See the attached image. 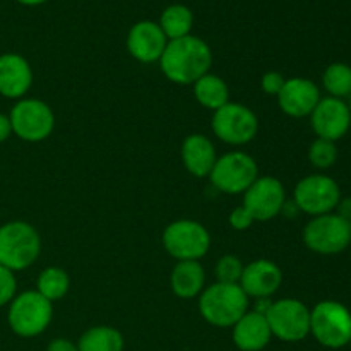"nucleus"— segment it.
<instances>
[{
    "mask_svg": "<svg viewBox=\"0 0 351 351\" xmlns=\"http://www.w3.org/2000/svg\"><path fill=\"white\" fill-rule=\"evenodd\" d=\"M264 315L273 338L280 341L298 343L311 336V308L297 298L271 302Z\"/></svg>",
    "mask_w": 351,
    "mask_h": 351,
    "instance_id": "11",
    "label": "nucleus"
},
{
    "mask_svg": "<svg viewBox=\"0 0 351 351\" xmlns=\"http://www.w3.org/2000/svg\"><path fill=\"white\" fill-rule=\"evenodd\" d=\"M12 134L26 143H41L55 129V113L45 101L36 98L17 99L9 113Z\"/></svg>",
    "mask_w": 351,
    "mask_h": 351,
    "instance_id": "10",
    "label": "nucleus"
},
{
    "mask_svg": "<svg viewBox=\"0 0 351 351\" xmlns=\"http://www.w3.org/2000/svg\"><path fill=\"white\" fill-rule=\"evenodd\" d=\"M311 127L319 139L336 143L351 129V110L345 99L326 96L311 113Z\"/></svg>",
    "mask_w": 351,
    "mask_h": 351,
    "instance_id": "14",
    "label": "nucleus"
},
{
    "mask_svg": "<svg viewBox=\"0 0 351 351\" xmlns=\"http://www.w3.org/2000/svg\"><path fill=\"white\" fill-rule=\"evenodd\" d=\"M53 317V304L36 290L16 295L9 304L7 322L14 335L21 338H36L43 335Z\"/></svg>",
    "mask_w": 351,
    "mask_h": 351,
    "instance_id": "4",
    "label": "nucleus"
},
{
    "mask_svg": "<svg viewBox=\"0 0 351 351\" xmlns=\"http://www.w3.org/2000/svg\"><path fill=\"white\" fill-rule=\"evenodd\" d=\"M322 86L331 98L346 99L351 96V67L345 62L328 65L322 74Z\"/></svg>",
    "mask_w": 351,
    "mask_h": 351,
    "instance_id": "26",
    "label": "nucleus"
},
{
    "mask_svg": "<svg viewBox=\"0 0 351 351\" xmlns=\"http://www.w3.org/2000/svg\"><path fill=\"white\" fill-rule=\"evenodd\" d=\"M350 98H351V96H350ZM348 106H350V110H351V103H348Z\"/></svg>",
    "mask_w": 351,
    "mask_h": 351,
    "instance_id": "36",
    "label": "nucleus"
},
{
    "mask_svg": "<svg viewBox=\"0 0 351 351\" xmlns=\"http://www.w3.org/2000/svg\"><path fill=\"white\" fill-rule=\"evenodd\" d=\"M168 38L161 31L160 24L154 21H139L134 24L127 34V50L130 57L141 64H154L160 62Z\"/></svg>",
    "mask_w": 351,
    "mask_h": 351,
    "instance_id": "16",
    "label": "nucleus"
},
{
    "mask_svg": "<svg viewBox=\"0 0 351 351\" xmlns=\"http://www.w3.org/2000/svg\"><path fill=\"white\" fill-rule=\"evenodd\" d=\"M341 199L338 182L324 173H312L298 180L293 189V202L298 211L308 216H321L335 213Z\"/></svg>",
    "mask_w": 351,
    "mask_h": 351,
    "instance_id": "12",
    "label": "nucleus"
},
{
    "mask_svg": "<svg viewBox=\"0 0 351 351\" xmlns=\"http://www.w3.org/2000/svg\"><path fill=\"white\" fill-rule=\"evenodd\" d=\"M285 81H287V77H285L281 72L269 71L263 75V79H261V88H263V91L266 93L267 96H278L281 89H283Z\"/></svg>",
    "mask_w": 351,
    "mask_h": 351,
    "instance_id": "31",
    "label": "nucleus"
},
{
    "mask_svg": "<svg viewBox=\"0 0 351 351\" xmlns=\"http://www.w3.org/2000/svg\"><path fill=\"white\" fill-rule=\"evenodd\" d=\"M165 250L173 259L199 261L209 252L211 235L202 223L194 219H177L165 228L161 237Z\"/></svg>",
    "mask_w": 351,
    "mask_h": 351,
    "instance_id": "8",
    "label": "nucleus"
},
{
    "mask_svg": "<svg viewBox=\"0 0 351 351\" xmlns=\"http://www.w3.org/2000/svg\"><path fill=\"white\" fill-rule=\"evenodd\" d=\"M123 336L112 326H95L81 335L79 351H123Z\"/></svg>",
    "mask_w": 351,
    "mask_h": 351,
    "instance_id": "23",
    "label": "nucleus"
},
{
    "mask_svg": "<svg viewBox=\"0 0 351 351\" xmlns=\"http://www.w3.org/2000/svg\"><path fill=\"white\" fill-rule=\"evenodd\" d=\"M321 98L319 86L307 77L287 79L283 89L276 96L281 112L288 117H293V119L311 117Z\"/></svg>",
    "mask_w": 351,
    "mask_h": 351,
    "instance_id": "15",
    "label": "nucleus"
},
{
    "mask_svg": "<svg viewBox=\"0 0 351 351\" xmlns=\"http://www.w3.org/2000/svg\"><path fill=\"white\" fill-rule=\"evenodd\" d=\"M33 86V69L19 53L0 55V96L9 99L26 98Z\"/></svg>",
    "mask_w": 351,
    "mask_h": 351,
    "instance_id": "18",
    "label": "nucleus"
},
{
    "mask_svg": "<svg viewBox=\"0 0 351 351\" xmlns=\"http://www.w3.org/2000/svg\"><path fill=\"white\" fill-rule=\"evenodd\" d=\"M287 202V191L280 178L257 177L243 194V204L256 221H271L281 215Z\"/></svg>",
    "mask_w": 351,
    "mask_h": 351,
    "instance_id": "13",
    "label": "nucleus"
},
{
    "mask_svg": "<svg viewBox=\"0 0 351 351\" xmlns=\"http://www.w3.org/2000/svg\"><path fill=\"white\" fill-rule=\"evenodd\" d=\"M41 254V237L33 225L21 219L0 226V266L24 271L33 266Z\"/></svg>",
    "mask_w": 351,
    "mask_h": 351,
    "instance_id": "3",
    "label": "nucleus"
},
{
    "mask_svg": "<svg viewBox=\"0 0 351 351\" xmlns=\"http://www.w3.org/2000/svg\"><path fill=\"white\" fill-rule=\"evenodd\" d=\"M211 130L219 141L230 146H245L259 132V119L249 106L228 101L213 112Z\"/></svg>",
    "mask_w": 351,
    "mask_h": 351,
    "instance_id": "9",
    "label": "nucleus"
},
{
    "mask_svg": "<svg viewBox=\"0 0 351 351\" xmlns=\"http://www.w3.org/2000/svg\"><path fill=\"white\" fill-rule=\"evenodd\" d=\"M170 288L182 300L197 298L206 288V271L199 261H178L170 274Z\"/></svg>",
    "mask_w": 351,
    "mask_h": 351,
    "instance_id": "21",
    "label": "nucleus"
},
{
    "mask_svg": "<svg viewBox=\"0 0 351 351\" xmlns=\"http://www.w3.org/2000/svg\"><path fill=\"white\" fill-rule=\"evenodd\" d=\"M10 136H12V125H10L9 115L0 113V144L5 143Z\"/></svg>",
    "mask_w": 351,
    "mask_h": 351,
    "instance_id": "34",
    "label": "nucleus"
},
{
    "mask_svg": "<svg viewBox=\"0 0 351 351\" xmlns=\"http://www.w3.org/2000/svg\"><path fill=\"white\" fill-rule=\"evenodd\" d=\"M305 247L319 256H336L351 243L350 223L336 213L314 216L302 233Z\"/></svg>",
    "mask_w": 351,
    "mask_h": 351,
    "instance_id": "7",
    "label": "nucleus"
},
{
    "mask_svg": "<svg viewBox=\"0 0 351 351\" xmlns=\"http://www.w3.org/2000/svg\"><path fill=\"white\" fill-rule=\"evenodd\" d=\"M160 27L165 33V36L170 40H178V38L189 36L194 26V14L184 3H173L168 5L161 12Z\"/></svg>",
    "mask_w": 351,
    "mask_h": 351,
    "instance_id": "24",
    "label": "nucleus"
},
{
    "mask_svg": "<svg viewBox=\"0 0 351 351\" xmlns=\"http://www.w3.org/2000/svg\"><path fill=\"white\" fill-rule=\"evenodd\" d=\"M308 161L317 170H329L338 161V147L336 143L328 139H315L308 147Z\"/></svg>",
    "mask_w": 351,
    "mask_h": 351,
    "instance_id": "27",
    "label": "nucleus"
},
{
    "mask_svg": "<svg viewBox=\"0 0 351 351\" xmlns=\"http://www.w3.org/2000/svg\"><path fill=\"white\" fill-rule=\"evenodd\" d=\"M259 177L257 161L243 151H230L216 160L209 180L223 194H245L247 189Z\"/></svg>",
    "mask_w": 351,
    "mask_h": 351,
    "instance_id": "6",
    "label": "nucleus"
},
{
    "mask_svg": "<svg viewBox=\"0 0 351 351\" xmlns=\"http://www.w3.org/2000/svg\"><path fill=\"white\" fill-rule=\"evenodd\" d=\"M199 314L215 328H233L235 322L249 311L250 298L240 285L213 283L199 295Z\"/></svg>",
    "mask_w": 351,
    "mask_h": 351,
    "instance_id": "2",
    "label": "nucleus"
},
{
    "mask_svg": "<svg viewBox=\"0 0 351 351\" xmlns=\"http://www.w3.org/2000/svg\"><path fill=\"white\" fill-rule=\"evenodd\" d=\"M69 288H71V278L65 269L57 266L41 271L36 280V291L51 304L62 300L69 293Z\"/></svg>",
    "mask_w": 351,
    "mask_h": 351,
    "instance_id": "25",
    "label": "nucleus"
},
{
    "mask_svg": "<svg viewBox=\"0 0 351 351\" xmlns=\"http://www.w3.org/2000/svg\"><path fill=\"white\" fill-rule=\"evenodd\" d=\"M47 351H79L77 343L71 341L65 338H55L48 343Z\"/></svg>",
    "mask_w": 351,
    "mask_h": 351,
    "instance_id": "32",
    "label": "nucleus"
},
{
    "mask_svg": "<svg viewBox=\"0 0 351 351\" xmlns=\"http://www.w3.org/2000/svg\"><path fill=\"white\" fill-rule=\"evenodd\" d=\"M242 273L243 263L240 261V257L233 256V254H225V256H221L215 266V274L218 283L239 285Z\"/></svg>",
    "mask_w": 351,
    "mask_h": 351,
    "instance_id": "28",
    "label": "nucleus"
},
{
    "mask_svg": "<svg viewBox=\"0 0 351 351\" xmlns=\"http://www.w3.org/2000/svg\"><path fill=\"white\" fill-rule=\"evenodd\" d=\"M283 273L280 266L269 259H256L243 266L239 285L249 298H269L280 290Z\"/></svg>",
    "mask_w": 351,
    "mask_h": 351,
    "instance_id": "17",
    "label": "nucleus"
},
{
    "mask_svg": "<svg viewBox=\"0 0 351 351\" xmlns=\"http://www.w3.org/2000/svg\"><path fill=\"white\" fill-rule=\"evenodd\" d=\"M192 88H194V96L199 105H202L208 110H213V112H216V110L221 108L223 105L230 101V88L225 82V79L216 74H211V72L197 79L192 84Z\"/></svg>",
    "mask_w": 351,
    "mask_h": 351,
    "instance_id": "22",
    "label": "nucleus"
},
{
    "mask_svg": "<svg viewBox=\"0 0 351 351\" xmlns=\"http://www.w3.org/2000/svg\"><path fill=\"white\" fill-rule=\"evenodd\" d=\"M228 223L237 232H245V230H249L256 223V219L252 218V215H250L245 206H239V208H235L230 213Z\"/></svg>",
    "mask_w": 351,
    "mask_h": 351,
    "instance_id": "30",
    "label": "nucleus"
},
{
    "mask_svg": "<svg viewBox=\"0 0 351 351\" xmlns=\"http://www.w3.org/2000/svg\"><path fill=\"white\" fill-rule=\"evenodd\" d=\"M311 335L329 350L345 348L351 343V312L336 300H322L311 311Z\"/></svg>",
    "mask_w": 351,
    "mask_h": 351,
    "instance_id": "5",
    "label": "nucleus"
},
{
    "mask_svg": "<svg viewBox=\"0 0 351 351\" xmlns=\"http://www.w3.org/2000/svg\"><path fill=\"white\" fill-rule=\"evenodd\" d=\"M232 338L240 351H263L273 339L266 315L247 311L232 328Z\"/></svg>",
    "mask_w": 351,
    "mask_h": 351,
    "instance_id": "19",
    "label": "nucleus"
},
{
    "mask_svg": "<svg viewBox=\"0 0 351 351\" xmlns=\"http://www.w3.org/2000/svg\"><path fill=\"white\" fill-rule=\"evenodd\" d=\"M16 2L23 3V5H27V7H34V5H41V3H45L47 0H16Z\"/></svg>",
    "mask_w": 351,
    "mask_h": 351,
    "instance_id": "35",
    "label": "nucleus"
},
{
    "mask_svg": "<svg viewBox=\"0 0 351 351\" xmlns=\"http://www.w3.org/2000/svg\"><path fill=\"white\" fill-rule=\"evenodd\" d=\"M335 213L338 216H341L343 219L351 223V197H341L339 199L338 206H336Z\"/></svg>",
    "mask_w": 351,
    "mask_h": 351,
    "instance_id": "33",
    "label": "nucleus"
},
{
    "mask_svg": "<svg viewBox=\"0 0 351 351\" xmlns=\"http://www.w3.org/2000/svg\"><path fill=\"white\" fill-rule=\"evenodd\" d=\"M17 295L16 273L0 266V307H5Z\"/></svg>",
    "mask_w": 351,
    "mask_h": 351,
    "instance_id": "29",
    "label": "nucleus"
},
{
    "mask_svg": "<svg viewBox=\"0 0 351 351\" xmlns=\"http://www.w3.org/2000/svg\"><path fill=\"white\" fill-rule=\"evenodd\" d=\"M350 232H351V223H350Z\"/></svg>",
    "mask_w": 351,
    "mask_h": 351,
    "instance_id": "37",
    "label": "nucleus"
},
{
    "mask_svg": "<svg viewBox=\"0 0 351 351\" xmlns=\"http://www.w3.org/2000/svg\"><path fill=\"white\" fill-rule=\"evenodd\" d=\"M182 163L185 170L197 178L209 177L218 154L213 141L202 134H191L182 143Z\"/></svg>",
    "mask_w": 351,
    "mask_h": 351,
    "instance_id": "20",
    "label": "nucleus"
},
{
    "mask_svg": "<svg viewBox=\"0 0 351 351\" xmlns=\"http://www.w3.org/2000/svg\"><path fill=\"white\" fill-rule=\"evenodd\" d=\"M211 65V48L202 38L194 34L168 41L160 58L165 77L180 86H192L197 79L208 74Z\"/></svg>",
    "mask_w": 351,
    "mask_h": 351,
    "instance_id": "1",
    "label": "nucleus"
}]
</instances>
